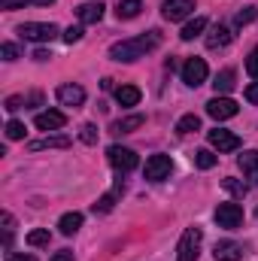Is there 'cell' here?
<instances>
[{"label": "cell", "instance_id": "41", "mask_svg": "<svg viewBox=\"0 0 258 261\" xmlns=\"http://www.w3.org/2000/svg\"><path fill=\"white\" fill-rule=\"evenodd\" d=\"M255 216H258V210H255Z\"/></svg>", "mask_w": 258, "mask_h": 261}, {"label": "cell", "instance_id": "27", "mask_svg": "<svg viewBox=\"0 0 258 261\" xmlns=\"http://www.w3.org/2000/svg\"><path fill=\"white\" fill-rule=\"evenodd\" d=\"M194 164H197L200 170H210V167L216 164V155H213L210 149H200V152H194Z\"/></svg>", "mask_w": 258, "mask_h": 261}, {"label": "cell", "instance_id": "12", "mask_svg": "<svg viewBox=\"0 0 258 261\" xmlns=\"http://www.w3.org/2000/svg\"><path fill=\"white\" fill-rule=\"evenodd\" d=\"M213 255H216V261H240L243 258V246L234 243V240H219Z\"/></svg>", "mask_w": 258, "mask_h": 261}, {"label": "cell", "instance_id": "35", "mask_svg": "<svg viewBox=\"0 0 258 261\" xmlns=\"http://www.w3.org/2000/svg\"><path fill=\"white\" fill-rule=\"evenodd\" d=\"M82 40V28H67L64 31V43H79Z\"/></svg>", "mask_w": 258, "mask_h": 261}, {"label": "cell", "instance_id": "40", "mask_svg": "<svg viewBox=\"0 0 258 261\" xmlns=\"http://www.w3.org/2000/svg\"><path fill=\"white\" fill-rule=\"evenodd\" d=\"M6 261H37L34 255H6Z\"/></svg>", "mask_w": 258, "mask_h": 261}, {"label": "cell", "instance_id": "19", "mask_svg": "<svg viewBox=\"0 0 258 261\" xmlns=\"http://www.w3.org/2000/svg\"><path fill=\"white\" fill-rule=\"evenodd\" d=\"M240 170H243V176H249L252 182H258V152H243L240 155Z\"/></svg>", "mask_w": 258, "mask_h": 261}, {"label": "cell", "instance_id": "5", "mask_svg": "<svg viewBox=\"0 0 258 261\" xmlns=\"http://www.w3.org/2000/svg\"><path fill=\"white\" fill-rule=\"evenodd\" d=\"M107 158H110V164H113L116 170H122V173H128V170H134V167L140 164V158H137L131 149H125V146H110V149H107Z\"/></svg>", "mask_w": 258, "mask_h": 261}, {"label": "cell", "instance_id": "3", "mask_svg": "<svg viewBox=\"0 0 258 261\" xmlns=\"http://www.w3.org/2000/svg\"><path fill=\"white\" fill-rule=\"evenodd\" d=\"M200 240H203L200 228H186V234H183V240L176 246V261H197V255H200Z\"/></svg>", "mask_w": 258, "mask_h": 261}, {"label": "cell", "instance_id": "23", "mask_svg": "<svg viewBox=\"0 0 258 261\" xmlns=\"http://www.w3.org/2000/svg\"><path fill=\"white\" fill-rule=\"evenodd\" d=\"M203 28H207V18H194V21H189V24L183 28V34H179V37L189 43V40H194L197 34H203Z\"/></svg>", "mask_w": 258, "mask_h": 261}, {"label": "cell", "instance_id": "1", "mask_svg": "<svg viewBox=\"0 0 258 261\" xmlns=\"http://www.w3.org/2000/svg\"><path fill=\"white\" fill-rule=\"evenodd\" d=\"M158 46H161V34H158V31H146V34H140V37H134V40L116 43V46L110 49V58L131 64V61L143 58L146 52H152V49H158Z\"/></svg>", "mask_w": 258, "mask_h": 261}, {"label": "cell", "instance_id": "16", "mask_svg": "<svg viewBox=\"0 0 258 261\" xmlns=\"http://www.w3.org/2000/svg\"><path fill=\"white\" fill-rule=\"evenodd\" d=\"M67 146H70V137H64V134H58V137H43V140L28 143L31 152H43V149H67Z\"/></svg>", "mask_w": 258, "mask_h": 261}, {"label": "cell", "instance_id": "25", "mask_svg": "<svg viewBox=\"0 0 258 261\" xmlns=\"http://www.w3.org/2000/svg\"><path fill=\"white\" fill-rule=\"evenodd\" d=\"M255 18H258V9H255V6H243V9L234 15V24H237V28H243V24H252Z\"/></svg>", "mask_w": 258, "mask_h": 261}, {"label": "cell", "instance_id": "7", "mask_svg": "<svg viewBox=\"0 0 258 261\" xmlns=\"http://www.w3.org/2000/svg\"><path fill=\"white\" fill-rule=\"evenodd\" d=\"M170 170H173L170 155H152V158L146 161V179H152V182L167 179V176H170Z\"/></svg>", "mask_w": 258, "mask_h": 261}, {"label": "cell", "instance_id": "30", "mask_svg": "<svg viewBox=\"0 0 258 261\" xmlns=\"http://www.w3.org/2000/svg\"><path fill=\"white\" fill-rule=\"evenodd\" d=\"M6 137H9V140H21V137H24V125H21V122H15V119H12V122H6Z\"/></svg>", "mask_w": 258, "mask_h": 261}, {"label": "cell", "instance_id": "8", "mask_svg": "<svg viewBox=\"0 0 258 261\" xmlns=\"http://www.w3.org/2000/svg\"><path fill=\"white\" fill-rule=\"evenodd\" d=\"M207 140H210V146H216L219 152H234V149H240V137L231 134V130H225V128H213L207 134Z\"/></svg>", "mask_w": 258, "mask_h": 261}, {"label": "cell", "instance_id": "22", "mask_svg": "<svg viewBox=\"0 0 258 261\" xmlns=\"http://www.w3.org/2000/svg\"><path fill=\"white\" fill-rule=\"evenodd\" d=\"M140 9H143V0H119L116 15L128 21V18H137V15H140Z\"/></svg>", "mask_w": 258, "mask_h": 261}, {"label": "cell", "instance_id": "36", "mask_svg": "<svg viewBox=\"0 0 258 261\" xmlns=\"http://www.w3.org/2000/svg\"><path fill=\"white\" fill-rule=\"evenodd\" d=\"M21 107H24V97H6V107H3V110H6V113H15V110H21Z\"/></svg>", "mask_w": 258, "mask_h": 261}, {"label": "cell", "instance_id": "21", "mask_svg": "<svg viewBox=\"0 0 258 261\" xmlns=\"http://www.w3.org/2000/svg\"><path fill=\"white\" fill-rule=\"evenodd\" d=\"M146 125V119L137 113V116H125V119H119V122H113V130L116 134H131V130H137V128H143Z\"/></svg>", "mask_w": 258, "mask_h": 261}, {"label": "cell", "instance_id": "24", "mask_svg": "<svg viewBox=\"0 0 258 261\" xmlns=\"http://www.w3.org/2000/svg\"><path fill=\"white\" fill-rule=\"evenodd\" d=\"M200 128V119L194 116V113H189V116H183L179 122H176V134H192V130Z\"/></svg>", "mask_w": 258, "mask_h": 261}, {"label": "cell", "instance_id": "34", "mask_svg": "<svg viewBox=\"0 0 258 261\" xmlns=\"http://www.w3.org/2000/svg\"><path fill=\"white\" fill-rule=\"evenodd\" d=\"M246 73L258 79V46L252 49V52H249V58H246Z\"/></svg>", "mask_w": 258, "mask_h": 261}, {"label": "cell", "instance_id": "32", "mask_svg": "<svg viewBox=\"0 0 258 261\" xmlns=\"http://www.w3.org/2000/svg\"><path fill=\"white\" fill-rule=\"evenodd\" d=\"M79 140H82V143H88V146H91V143H97V128H94V125H82Z\"/></svg>", "mask_w": 258, "mask_h": 261}, {"label": "cell", "instance_id": "4", "mask_svg": "<svg viewBox=\"0 0 258 261\" xmlns=\"http://www.w3.org/2000/svg\"><path fill=\"white\" fill-rule=\"evenodd\" d=\"M216 222H219V228L234 231V228L243 225V210H240L237 203H219V206H216Z\"/></svg>", "mask_w": 258, "mask_h": 261}, {"label": "cell", "instance_id": "28", "mask_svg": "<svg viewBox=\"0 0 258 261\" xmlns=\"http://www.w3.org/2000/svg\"><path fill=\"white\" fill-rule=\"evenodd\" d=\"M24 3H34V6H52L55 0H0V9H18Z\"/></svg>", "mask_w": 258, "mask_h": 261}, {"label": "cell", "instance_id": "18", "mask_svg": "<svg viewBox=\"0 0 258 261\" xmlns=\"http://www.w3.org/2000/svg\"><path fill=\"white\" fill-rule=\"evenodd\" d=\"M79 228H82V213H64L61 222H58V231H61L64 237H73Z\"/></svg>", "mask_w": 258, "mask_h": 261}, {"label": "cell", "instance_id": "6", "mask_svg": "<svg viewBox=\"0 0 258 261\" xmlns=\"http://www.w3.org/2000/svg\"><path fill=\"white\" fill-rule=\"evenodd\" d=\"M237 110H240V107H237V103H234L231 97H219V94H216V97H213V100L207 103V116H213L216 122L234 119V116H237Z\"/></svg>", "mask_w": 258, "mask_h": 261}, {"label": "cell", "instance_id": "29", "mask_svg": "<svg viewBox=\"0 0 258 261\" xmlns=\"http://www.w3.org/2000/svg\"><path fill=\"white\" fill-rule=\"evenodd\" d=\"M28 246H49V231H43V228L31 231L28 234Z\"/></svg>", "mask_w": 258, "mask_h": 261}, {"label": "cell", "instance_id": "14", "mask_svg": "<svg viewBox=\"0 0 258 261\" xmlns=\"http://www.w3.org/2000/svg\"><path fill=\"white\" fill-rule=\"evenodd\" d=\"M76 15H79L82 24H97V21L104 18V3H100V0H88V3H82V6L76 9Z\"/></svg>", "mask_w": 258, "mask_h": 261}, {"label": "cell", "instance_id": "13", "mask_svg": "<svg viewBox=\"0 0 258 261\" xmlns=\"http://www.w3.org/2000/svg\"><path fill=\"white\" fill-rule=\"evenodd\" d=\"M34 125L40 130H58L67 125V116L64 113H58V110H46V113H40L37 119H34Z\"/></svg>", "mask_w": 258, "mask_h": 261}, {"label": "cell", "instance_id": "15", "mask_svg": "<svg viewBox=\"0 0 258 261\" xmlns=\"http://www.w3.org/2000/svg\"><path fill=\"white\" fill-rule=\"evenodd\" d=\"M203 43H207V49H225V46L231 43V31H228L225 24H213Z\"/></svg>", "mask_w": 258, "mask_h": 261}, {"label": "cell", "instance_id": "9", "mask_svg": "<svg viewBox=\"0 0 258 261\" xmlns=\"http://www.w3.org/2000/svg\"><path fill=\"white\" fill-rule=\"evenodd\" d=\"M192 12H194V0H164V6H161V15L167 21H183Z\"/></svg>", "mask_w": 258, "mask_h": 261}, {"label": "cell", "instance_id": "20", "mask_svg": "<svg viewBox=\"0 0 258 261\" xmlns=\"http://www.w3.org/2000/svg\"><path fill=\"white\" fill-rule=\"evenodd\" d=\"M234 79H237V73H234L231 67H225L222 73H216V82H213L216 94H228V91L234 88Z\"/></svg>", "mask_w": 258, "mask_h": 261}, {"label": "cell", "instance_id": "38", "mask_svg": "<svg viewBox=\"0 0 258 261\" xmlns=\"http://www.w3.org/2000/svg\"><path fill=\"white\" fill-rule=\"evenodd\" d=\"M52 261H73V252H70V249H61V252L52 255Z\"/></svg>", "mask_w": 258, "mask_h": 261}, {"label": "cell", "instance_id": "17", "mask_svg": "<svg viewBox=\"0 0 258 261\" xmlns=\"http://www.w3.org/2000/svg\"><path fill=\"white\" fill-rule=\"evenodd\" d=\"M140 88L137 85H122V88H116V100H119V107H137L140 103Z\"/></svg>", "mask_w": 258, "mask_h": 261}, {"label": "cell", "instance_id": "10", "mask_svg": "<svg viewBox=\"0 0 258 261\" xmlns=\"http://www.w3.org/2000/svg\"><path fill=\"white\" fill-rule=\"evenodd\" d=\"M207 73H210V70H207V61H203V58H189V61L183 64V82L192 85V88H197V85L207 79Z\"/></svg>", "mask_w": 258, "mask_h": 261}, {"label": "cell", "instance_id": "26", "mask_svg": "<svg viewBox=\"0 0 258 261\" xmlns=\"http://www.w3.org/2000/svg\"><path fill=\"white\" fill-rule=\"evenodd\" d=\"M222 186H225V192H231L234 197H243L246 192H249V186H246V182H240V179H231V176H228V179H222Z\"/></svg>", "mask_w": 258, "mask_h": 261}, {"label": "cell", "instance_id": "39", "mask_svg": "<svg viewBox=\"0 0 258 261\" xmlns=\"http://www.w3.org/2000/svg\"><path fill=\"white\" fill-rule=\"evenodd\" d=\"M34 58H37V61H49V58H52V55H49V52H46V49H37V52H34Z\"/></svg>", "mask_w": 258, "mask_h": 261}, {"label": "cell", "instance_id": "33", "mask_svg": "<svg viewBox=\"0 0 258 261\" xmlns=\"http://www.w3.org/2000/svg\"><path fill=\"white\" fill-rule=\"evenodd\" d=\"M0 55H3V61H15L18 58V46L15 43H3L0 46Z\"/></svg>", "mask_w": 258, "mask_h": 261}, {"label": "cell", "instance_id": "11", "mask_svg": "<svg viewBox=\"0 0 258 261\" xmlns=\"http://www.w3.org/2000/svg\"><path fill=\"white\" fill-rule=\"evenodd\" d=\"M58 100L64 107H82L85 103V91H82V85L67 82V85H58Z\"/></svg>", "mask_w": 258, "mask_h": 261}, {"label": "cell", "instance_id": "31", "mask_svg": "<svg viewBox=\"0 0 258 261\" xmlns=\"http://www.w3.org/2000/svg\"><path fill=\"white\" fill-rule=\"evenodd\" d=\"M113 203H116V192L113 195H104L97 203H94V213H110L113 210Z\"/></svg>", "mask_w": 258, "mask_h": 261}, {"label": "cell", "instance_id": "37", "mask_svg": "<svg viewBox=\"0 0 258 261\" xmlns=\"http://www.w3.org/2000/svg\"><path fill=\"white\" fill-rule=\"evenodd\" d=\"M246 100H249V103H258V82L246 88Z\"/></svg>", "mask_w": 258, "mask_h": 261}, {"label": "cell", "instance_id": "2", "mask_svg": "<svg viewBox=\"0 0 258 261\" xmlns=\"http://www.w3.org/2000/svg\"><path fill=\"white\" fill-rule=\"evenodd\" d=\"M18 34H21L24 40H31V43H49V40H55L61 31H58V24H52V21H24V24L18 28Z\"/></svg>", "mask_w": 258, "mask_h": 261}]
</instances>
